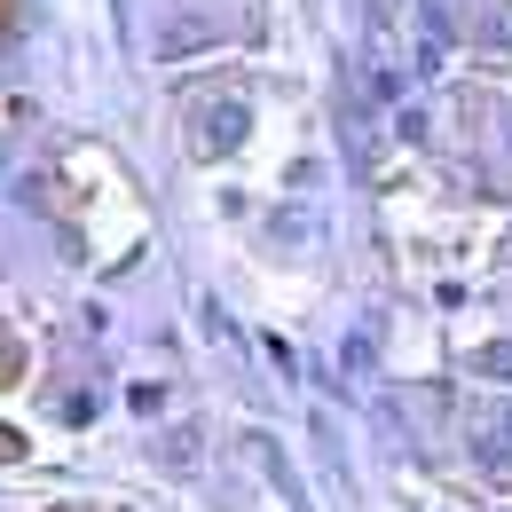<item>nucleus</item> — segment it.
I'll return each instance as SVG.
<instances>
[{"mask_svg":"<svg viewBox=\"0 0 512 512\" xmlns=\"http://www.w3.org/2000/svg\"><path fill=\"white\" fill-rule=\"evenodd\" d=\"M190 134H197V150H205V158H221V150H237V142L253 134V111H245L237 95H213V103H197Z\"/></svg>","mask_w":512,"mask_h":512,"instance_id":"obj_1","label":"nucleus"},{"mask_svg":"<svg viewBox=\"0 0 512 512\" xmlns=\"http://www.w3.org/2000/svg\"><path fill=\"white\" fill-rule=\"evenodd\" d=\"M197 449H205V434H197V426H174V434L158 442V457H166L174 473H190V465H197Z\"/></svg>","mask_w":512,"mask_h":512,"instance_id":"obj_2","label":"nucleus"},{"mask_svg":"<svg viewBox=\"0 0 512 512\" xmlns=\"http://www.w3.org/2000/svg\"><path fill=\"white\" fill-rule=\"evenodd\" d=\"M473 371H481V379H512V339L481 347V355H473Z\"/></svg>","mask_w":512,"mask_h":512,"instance_id":"obj_3","label":"nucleus"},{"mask_svg":"<svg viewBox=\"0 0 512 512\" xmlns=\"http://www.w3.org/2000/svg\"><path fill=\"white\" fill-rule=\"evenodd\" d=\"M339 371H347V379H363V371H371V339H363V331H355V339H339Z\"/></svg>","mask_w":512,"mask_h":512,"instance_id":"obj_4","label":"nucleus"},{"mask_svg":"<svg viewBox=\"0 0 512 512\" xmlns=\"http://www.w3.org/2000/svg\"><path fill=\"white\" fill-rule=\"evenodd\" d=\"M8 371H16V347H0V379H8Z\"/></svg>","mask_w":512,"mask_h":512,"instance_id":"obj_5","label":"nucleus"},{"mask_svg":"<svg viewBox=\"0 0 512 512\" xmlns=\"http://www.w3.org/2000/svg\"><path fill=\"white\" fill-rule=\"evenodd\" d=\"M16 449H24V442H16V434H0V457H16Z\"/></svg>","mask_w":512,"mask_h":512,"instance_id":"obj_6","label":"nucleus"},{"mask_svg":"<svg viewBox=\"0 0 512 512\" xmlns=\"http://www.w3.org/2000/svg\"><path fill=\"white\" fill-rule=\"evenodd\" d=\"M497 434H505V442H512V410H505V418H497Z\"/></svg>","mask_w":512,"mask_h":512,"instance_id":"obj_7","label":"nucleus"}]
</instances>
